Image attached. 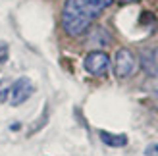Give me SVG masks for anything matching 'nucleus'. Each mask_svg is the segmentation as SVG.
<instances>
[{
  "label": "nucleus",
  "mask_w": 158,
  "mask_h": 156,
  "mask_svg": "<svg viewBox=\"0 0 158 156\" xmlns=\"http://www.w3.org/2000/svg\"><path fill=\"white\" fill-rule=\"evenodd\" d=\"M10 89H12V85L6 79L0 81V102H6L8 100V96H10Z\"/></svg>",
  "instance_id": "7"
},
{
  "label": "nucleus",
  "mask_w": 158,
  "mask_h": 156,
  "mask_svg": "<svg viewBox=\"0 0 158 156\" xmlns=\"http://www.w3.org/2000/svg\"><path fill=\"white\" fill-rule=\"evenodd\" d=\"M33 83H31V79H27V77H19V79H15L12 83V89H10V104L12 106H19L23 104L25 100L33 95Z\"/></svg>",
  "instance_id": "4"
},
{
  "label": "nucleus",
  "mask_w": 158,
  "mask_h": 156,
  "mask_svg": "<svg viewBox=\"0 0 158 156\" xmlns=\"http://www.w3.org/2000/svg\"><path fill=\"white\" fill-rule=\"evenodd\" d=\"M112 68H114L116 77H120V79H127V77H131L133 73L137 72L139 60H137V56L129 48H120V50H116V54H114Z\"/></svg>",
  "instance_id": "2"
},
{
  "label": "nucleus",
  "mask_w": 158,
  "mask_h": 156,
  "mask_svg": "<svg viewBox=\"0 0 158 156\" xmlns=\"http://www.w3.org/2000/svg\"><path fill=\"white\" fill-rule=\"evenodd\" d=\"M143 66L147 69V73H158V48H154L152 52H148L143 56Z\"/></svg>",
  "instance_id": "6"
},
{
  "label": "nucleus",
  "mask_w": 158,
  "mask_h": 156,
  "mask_svg": "<svg viewBox=\"0 0 158 156\" xmlns=\"http://www.w3.org/2000/svg\"><path fill=\"white\" fill-rule=\"evenodd\" d=\"M145 156H158V143H152L145 149Z\"/></svg>",
  "instance_id": "8"
},
{
  "label": "nucleus",
  "mask_w": 158,
  "mask_h": 156,
  "mask_svg": "<svg viewBox=\"0 0 158 156\" xmlns=\"http://www.w3.org/2000/svg\"><path fill=\"white\" fill-rule=\"evenodd\" d=\"M8 60V46H0V64H4V62Z\"/></svg>",
  "instance_id": "9"
},
{
  "label": "nucleus",
  "mask_w": 158,
  "mask_h": 156,
  "mask_svg": "<svg viewBox=\"0 0 158 156\" xmlns=\"http://www.w3.org/2000/svg\"><path fill=\"white\" fill-rule=\"evenodd\" d=\"M100 141L104 143L106 146H112V149H120V146L127 145V137L123 133H110V131H100L98 133Z\"/></svg>",
  "instance_id": "5"
},
{
  "label": "nucleus",
  "mask_w": 158,
  "mask_h": 156,
  "mask_svg": "<svg viewBox=\"0 0 158 156\" xmlns=\"http://www.w3.org/2000/svg\"><path fill=\"white\" fill-rule=\"evenodd\" d=\"M83 68H85L87 73H91L94 77H102L110 69V56L102 50H93L85 56Z\"/></svg>",
  "instance_id": "3"
},
{
  "label": "nucleus",
  "mask_w": 158,
  "mask_h": 156,
  "mask_svg": "<svg viewBox=\"0 0 158 156\" xmlns=\"http://www.w3.org/2000/svg\"><path fill=\"white\" fill-rule=\"evenodd\" d=\"M122 4H133V2H139V0H120Z\"/></svg>",
  "instance_id": "10"
},
{
  "label": "nucleus",
  "mask_w": 158,
  "mask_h": 156,
  "mask_svg": "<svg viewBox=\"0 0 158 156\" xmlns=\"http://www.w3.org/2000/svg\"><path fill=\"white\" fill-rule=\"evenodd\" d=\"M112 4L114 0H66L62 8V29L69 37H81Z\"/></svg>",
  "instance_id": "1"
}]
</instances>
